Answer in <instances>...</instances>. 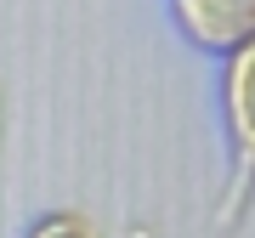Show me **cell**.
Returning <instances> with one entry per match:
<instances>
[{
	"label": "cell",
	"mask_w": 255,
	"mask_h": 238,
	"mask_svg": "<svg viewBox=\"0 0 255 238\" xmlns=\"http://www.w3.org/2000/svg\"><path fill=\"white\" fill-rule=\"evenodd\" d=\"M28 238H97L91 233V221H80V216H46V221H34V227H28Z\"/></svg>",
	"instance_id": "cell-1"
}]
</instances>
